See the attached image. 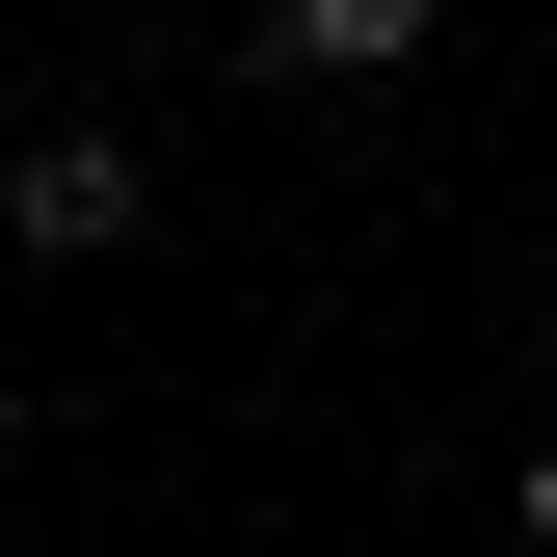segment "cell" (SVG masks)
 <instances>
[{
    "label": "cell",
    "instance_id": "3957f363",
    "mask_svg": "<svg viewBox=\"0 0 557 557\" xmlns=\"http://www.w3.org/2000/svg\"><path fill=\"white\" fill-rule=\"evenodd\" d=\"M505 531H531V557H557V425H531V505H505Z\"/></svg>",
    "mask_w": 557,
    "mask_h": 557
},
{
    "label": "cell",
    "instance_id": "7a4b0ae2",
    "mask_svg": "<svg viewBox=\"0 0 557 557\" xmlns=\"http://www.w3.org/2000/svg\"><path fill=\"white\" fill-rule=\"evenodd\" d=\"M425 27H451V0H265V53H293V81H398Z\"/></svg>",
    "mask_w": 557,
    "mask_h": 557
},
{
    "label": "cell",
    "instance_id": "277c9868",
    "mask_svg": "<svg viewBox=\"0 0 557 557\" xmlns=\"http://www.w3.org/2000/svg\"><path fill=\"white\" fill-rule=\"evenodd\" d=\"M531 319H557V293H531Z\"/></svg>",
    "mask_w": 557,
    "mask_h": 557
},
{
    "label": "cell",
    "instance_id": "6da1fadb",
    "mask_svg": "<svg viewBox=\"0 0 557 557\" xmlns=\"http://www.w3.org/2000/svg\"><path fill=\"white\" fill-rule=\"evenodd\" d=\"M133 213H160V160H133L107 107H81V133H27V160H0V239H27V265H107Z\"/></svg>",
    "mask_w": 557,
    "mask_h": 557
}]
</instances>
